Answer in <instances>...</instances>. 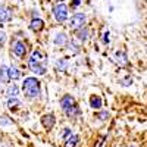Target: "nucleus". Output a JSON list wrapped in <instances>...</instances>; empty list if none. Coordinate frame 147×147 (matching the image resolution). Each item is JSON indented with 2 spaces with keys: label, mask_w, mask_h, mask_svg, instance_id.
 <instances>
[{
  "label": "nucleus",
  "mask_w": 147,
  "mask_h": 147,
  "mask_svg": "<svg viewBox=\"0 0 147 147\" xmlns=\"http://www.w3.org/2000/svg\"><path fill=\"white\" fill-rule=\"evenodd\" d=\"M40 81L34 78V77H28L24 80L22 82V90H24V94L30 99H37L40 96Z\"/></svg>",
  "instance_id": "1"
},
{
  "label": "nucleus",
  "mask_w": 147,
  "mask_h": 147,
  "mask_svg": "<svg viewBox=\"0 0 147 147\" xmlns=\"http://www.w3.org/2000/svg\"><path fill=\"white\" fill-rule=\"evenodd\" d=\"M53 16H55V19L59 24H63L68 19V6L65 3H62V2L55 5V7H53Z\"/></svg>",
  "instance_id": "2"
},
{
  "label": "nucleus",
  "mask_w": 147,
  "mask_h": 147,
  "mask_svg": "<svg viewBox=\"0 0 147 147\" xmlns=\"http://www.w3.org/2000/svg\"><path fill=\"white\" fill-rule=\"evenodd\" d=\"M85 21H87V16H85L84 13H75L69 21V27L72 30H80L81 27H84Z\"/></svg>",
  "instance_id": "3"
},
{
  "label": "nucleus",
  "mask_w": 147,
  "mask_h": 147,
  "mask_svg": "<svg viewBox=\"0 0 147 147\" xmlns=\"http://www.w3.org/2000/svg\"><path fill=\"white\" fill-rule=\"evenodd\" d=\"M28 68L34 72V74H38V75H44L46 74V66L41 63V62H37V60H34L32 57L28 59Z\"/></svg>",
  "instance_id": "4"
},
{
  "label": "nucleus",
  "mask_w": 147,
  "mask_h": 147,
  "mask_svg": "<svg viewBox=\"0 0 147 147\" xmlns=\"http://www.w3.org/2000/svg\"><path fill=\"white\" fill-rule=\"evenodd\" d=\"M12 52H13V55L18 56V57H24L25 53H27V47H25V44H24L22 41L18 40V41L13 43V46H12Z\"/></svg>",
  "instance_id": "5"
},
{
  "label": "nucleus",
  "mask_w": 147,
  "mask_h": 147,
  "mask_svg": "<svg viewBox=\"0 0 147 147\" xmlns=\"http://www.w3.org/2000/svg\"><path fill=\"white\" fill-rule=\"evenodd\" d=\"M55 124H56V118H55V115H52V113L44 115V116L41 118V125H43L46 129H52V128L55 127Z\"/></svg>",
  "instance_id": "6"
},
{
  "label": "nucleus",
  "mask_w": 147,
  "mask_h": 147,
  "mask_svg": "<svg viewBox=\"0 0 147 147\" xmlns=\"http://www.w3.org/2000/svg\"><path fill=\"white\" fill-rule=\"evenodd\" d=\"M60 106H62V109L66 112L68 109H71L72 106H75V99H74L72 96L66 94V96L62 97V100H60Z\"/></svg>",
  "instance_id": "7"
},
{
  "label": "nucleus",
  "mask_w": 147,
  "mask_h": 147,
  "mask_svg": "<svg viewBox=\"0 0 147 147\" xmlns=\"http://www.w3.org/2000/svg\"><path fill=\"white\" fill-rule=\"evenodd\" d=\"M55 44L56 46H59V47H62V46H66L68 44V37H66V34L65 32H57L56 35H55Z\"/></svg>",
  "instance_id": "8"
},
{
  "label": "nucleus",
  "mask_w": 147,
  "mask_h": 147,
  "mask_svg": "<svg viewBox=\"0 0 147 147\" xmlns=\"http://www.w3.org/2000/svg\"><path fill=\"white\" fill-rule=\"evenodd\" d=\"M43 27H44V22L40 18H34L31 21V24H30V28L32 31H40V30H43Z\"/></svg>",
  "instance_id": "9"
},
{
  "label": "nucleus",
  "mask_w": 147,
  "mask_h": 147,
  "mask_svg": "<svg viewBox=\"0 0 147 147\" xmlns=\"http://www.w3.org/2000/svg\"><path fill=\"white\" fill-rule=\"evenodd\" d=\"M88 37H90V32H88V30L85 27H81L80 30H77V38H80L81 41L88 40Z\"/></svg>",
  "instance_id": "10"
},
{
  "label": "nucleus",
  "mask_w": 147,
  "mask_h": 147,
  "mask_svg": "<svg viewBox=\"0 0 147 147\" xmlns=\"http://www.w3.org/2000/svg\"><path fill=\"white\" fill-rule=\"evenodd\" d=\"M102 97H99V96H91L90 97V106L93 107V109H100L102 107Z\"/></svg>",
  "instance_id": "11"
},
{
  "label": "nucleus",
  "mask_w": 147,
  "mask_h": 147,
  "mask_svg": "<svg viewBox=\"0 0 147 147\" xmlns=\"http://www.w3.org/2000/svg\"><path fill=\"white\" fill-rule=\"evenodd\" d=\"M10 80V77H9V68L7 66H0V81L2 82H7Z\"/></svg>",
  "instance_id": "12"
},
{
  "label": "nucleus",
  "mask_w": 147,
  "mask_h": 147,
  "mask_svg": "<svg viewBox=\"0 0 147 147\" xmlns=\"http://www.w3.org/2000/svg\"><path fill=\"white\" fill-rule=\"evenodd\" d=\"M12 18V13L10 10L6 9V7H0V22H6Z\"/></svg>",
  "instance_id": "13"
},
{
  "label": "nucleus",
  "mask_w": 147,
  "mask_h": 147,
  "mask_svg": "<svg viewBox=\"0 0 147 147\" xmlns=\"http://www.w3.org/2000/svg\"><path fill=\"white\" fill-rule=\"evenodd\" d=\"M18 93H19V87L16 84H13V85H9V88H7V91H6V94H7V99H12V97H16L18 96Z\"/></svg>",
  "instance_id": "14"
},
{
  "label": "nucleus",
  "mask_w": 147,
  "mask_h": 147,
  "mask_svg": "<svg viewBox=\"0 0 147 147\" xmlns=\"http://www.w3.org/2000/svg\"><path fill=\"white\" fill-rule=\"evenodd\" d=\"M9 77H10V80H18V78H21V72L15 66H9Z\"/></svg>",
  "instance_id": "15"
},
{
  "label": "nucleus",
  "mask_w": 147,
  "mask_h": 147,
  "mask_svg": "<svg viewBox=\"0 0 147 147\" xmlns=\"http://www.w3.org/2000/svg\"><path fill=\"white\" fill-rule=\"evenodd\" d=\"M78 141H80V137L78 136H72L68 138V141H66V147H75L77 144H78Z\"/></svg>",
  "instance_id": "16"
},
{
  "label": "nucleus",
  "mask_w": 147,
  "mask_h": 147,
  "mask_svg": "<svg viewBox=\"0 0 147 147\" xmlns=\"http://www.w3.org/2000/svg\"><path fill=\"white\" fill-rule=\"evenodd\" d=\"M65 113H66L68 116H71V118H72V116H78V115H80V109H78L77 106H72L71 109H68V110H66Z\"/></svg>",
  "instance_id": "17"
},
{
  "label": "nucleus",
  "mask_w": 147,
  "mask_h": 147,
  "mask_svg": "<svg viewBox=\"0 0 147 147\" xmlns=\"http://www.w3.org/2000/svg\"><path fill=\"white\" fill-rule=\"evenodd\" d=\"M0 125H2V127H7V125H12V119H10L9 116H6V115L0 116Z\"/></svg>",
  "instance_id": "18"
},
{
  "label": "nucleus",
  "mask_w": 147,
  "mask_h": 147,
  "mask_svg": "<svg viewBox=\"0 0 147 147\" xmlns=\"http://www.w3.org/2000/svg\"><path fill=\"white\" fill-rule=\"evenodd\" d=\"M68 47H69V50H71L72 53H78V52H80L78 44H77V43H74V41H69V43H68Z\"/></svg>",
  "instance_id": "19"
},
{
  "label": "nucleus",
  "mask_w": 147,
  "mask_h": 147,
  "mask_svg": "<svg viewBox=\"0 0 147 147\" xmlns=\"http://www.w3.org/2000/svg\"><path fill=\"white\" fill-rule=\"evenodd\" d=\"M109 116H110V113H109V110H103V112H100V113H97V118H99L100 121H107V119H109Z\"/></svg>",
  "instance_id": "20"
},
{
  "label": "nucleus",
  "mask_w": 147,
  "mask_h": 147,
  "mask_svg": "<svg viewBox=\"0 0 147 147\" xmlns=\"http://www.w3.org/2000/svg\"><path fill=\"white\" fill-rule=\"evenodd\" d=\"M19 103H21V102L16 99V97H12V99H9V100H7V107H10V109H12V107L18 106Z\"/></svg>",
  "instance_id": "21"
},
{
  "label": "nucleus",
  "mask_w": 147,
  "mask_h": 147,
  "mask_svg": "<svg viewBox=\"0 0 147 147\" xmlns=\"http://www.w3.org/2000/svg\"><path fill=\"white\" fill-rule=\"evenodd\" d=\"M71 136H72V131H71V128H63V129H62V138H63V140L69 138Z\"/></svg>",
  "instance_id": "22"
},
{
  "label": "nucleus",
  "mask_w": 147,
  "mask_h": 147,
  "mask_svg": "<svg viewBox=\"0 0 147 147\" xmlns=\"http://www.w3.org/2000/svg\"><path fill=\"white\" fill-rule=\"evenodd\" d=\"M116 57H118V63H122V65H125V63H127V57H125L124 53H121V52H119V53L116 55Z\"/></svg>",
  "instance_id": "23"
},
{
  "label": "nucleus",
  "mask_w": 147,
  "mask_h": 147,
  "mask_svg": "<svg viewBox=\"0 0 147 147\" xmlns=\"http://www.w3.org/2000/svg\"><path fill=\"white\" fill-rule=\"evenodd\" d=\"M66 66H68V63H66V60L63 59V60H57V68L59 69H66Z\"/></svg>",
  "instance_id": "24"
},
{
  "label": "nucleus",
  "mask_w": 147,
  "mask_h": 147,
  "mask_svg": "<svg viewBox=\"0 0 147 147\" xmlns=\"http://www.w3.org/2000/svg\"><path fill=\"white\" fill-rule=\"evenodd\" d=\"M80 5H81V0H72V2H71V7L72 9H77Z\"/></svg>",
  "instance_id": "25"
},
{
  "label": "nucleus",
  "mask_w": 147,
  "mask_h": 147,
  "mask_svg": "<svg viewBox=\"0 0 147 147\" xmlns=\"http://www.w3.org/2000/svg\"><path fill=\"white\" fill-rule=\"evenodd\" d=\"M5 41H6V34L0 30V44H3Z\"/></svg>",
  "instance_id": "26"
},
{
  "label": "nucleus",
  "mask_w": 147,
  "mask_h": 147,
  "mask_svg": "<svg viewBox=\"0 0 147 147\" xmlns=\"http://www.w3.org/2000/svg\"><path fill=\"white\" fill-rule=\"evenodd\" d=\"M109 37H110V34H109V31H106V32H105V35H103V41H105V43H107V41H109Z\"/></svg>",
  "instance_id": "27"
},
{
  "label": "nucleus",
  "mask_w": 147,
  "mask_h": 147,
  "mask_svg": "<svg viewBox=\"0 0 147 147\" xmlns=\"http://www.w3.org/2000/svg\"><path fill=\"white\" fill-rule=\"evenodd\" d=\"M129 147H136V146H129Z\"/></svg>",
  "instance_id": "28"
},
{
  "label": "nucleus",
  "mask_w": 147,
  "mask_h": 147,
  "mask_svg": "<svg viewBox=\"0 0 147 147\" xmlns=\"http://www.w3.org/2000/svg\"><path fill=\"white\" fill-rule=\"evenodd\" d=\"M0 84H2V81H0Z\"/></svg>",
  "instance_id": "29"
}]
</instances>
